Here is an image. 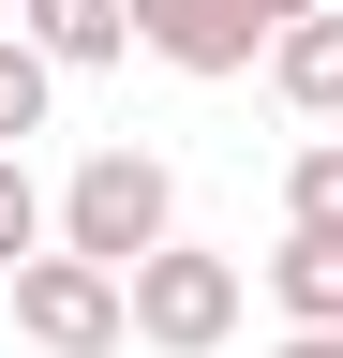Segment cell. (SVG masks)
Wrapping results in <instances>:
<instances>
[{
	"label": "cell",
	"mask_w": 343,
	"mask_h": 358,
	"mask_svg": "<svg viewBox=\"0 0 343 358\" xmlns=\"http://www.w3.org/2000/svg\"><path fill=\"white\" fill-rule=\"evenodd\" d=\"M164 239H180V179H164V150H90V164L60 179V254H90V268L135 284Z\"/></svg>",
	"instance_id": "obj_1"
},
{
	"label": "cell",
	"mask_w": 343,
	"mask_h": 358,
	"mask_svg": "<svg viewBox=\"0 0 343 358\" xmlns=\"http://www.w3.org/2000/svg\"><path fill=\"white\" fill-rule=\"evenodd\" d=\"M15 343H30V358H119V343H135V284L90 268V254L15 268Z\"/></svg>",
	"instance_id": "obj_2"
},
{
	"label": "cell",
	"mask_w": 343,
	"mask_h": 358,
	"mask_svg": "<svg viewBox=\"0 0 343 358\" xmlns=\"http://www.w3.org/2000/svg\"><path fill=\"white\" fill-rule=\"evenodd\" d=\"M239 329V268L224 254H194V239H164L149 268H135V343H164V358H209Z\"/></svg>",
	"instance_id": "obj_3"
},
{
	"label": "cell",
	"mask_w": 343,
	"mask_h": 358,
	"mask_svg": "<svg viewBox=\"0 0 343 358\" xmlns=\"http://www.w3.org/2000/svg\"><path fill=\"white\" fill-rule=\"evenodd\" d=\"M135 45H164L180 75H254V45H269V30H254L239 0H135Z\"/></svg>",
	"instance_id": "obj_4"
},
{
	"label": "cell",
	"mask_w": 343,
	"mask_h": 358,
	"mask_svg": "<svg viewBox=\"0 0 343 358\" xmlns=\"http://www.w3.org/2000/svg\"><path fill=\"white\" fill-rule=\"evenodd\" d=\"M15 30L45 45L60 75H90V60H119V45H135V0H15Z\"/></svg>",
	"instance_id": "obj_5"
},
{
	"label": "cell",
	"mask_w": 343,
	"mask_h": 358,
	"mask_svg": "<svg viewBox=\"0 0 343 358\" xmlns=\"http://www.w3.org/2000/svg\"><path fill=\"white\" fill-rule=\"evenodd\" d=\"M269 90H284L298 120H328V134H343V15H314V30H284V45H269Z\"/></svg>",
	"instance_id": "obj_6"
},
{
	"label": "cell",
	"mask_w": 343,
	"mask_h": 358,
	"mask_svg": "<svg viewBox=\"0 0 343 358\" xmlns=\"http://www.w3.org/2000/svg\"><path fill=\"white\" fill-rule=\"evenodd\" d=\"M269 299L298 313V329H343V239H284L269 254Z\"/></svg>",
	"instance_id": "obj_7"
},
{
	"label": "cell",
	"mask_w": 343,
	"mask_h": 358,
	"mask_svg": "<svg viewBox=\"0 0 343 358\" xmlns=\"http://www.w3.org/2000/svg\"><path fill=\"white\" fill-rule=\"evenodd\" d=\"M284 239H343V134H314L284 179Z\"/></svg>",
	"instance_id": "obj_8"
},
{
	"label": "cell",
	"mask_w": 343,
	"mask_h": 358,
	"mask_svg": "<svg viewBox=\"0 0 343 358\" xmlns=\"http://www.w3.org/2000/svg\"><path fill=\"white\" fill-rule=\"evenodd\" d=\"M45 90H60V60L30 30H0V150H15V134H45Z\"/></svg>",
	"instance_id": "obj_9"
},
{
	"label": "cell",
	"mask_w": 343,
	"mask_h": 358,
	"mask_svg": "<svg viewBox=\"0 0 343 358\" xmlns=\"http://www.w3.org/2000/svg\"><path fill=\"white\" fill-rule=\"evenodd\" d=\"M45 224H60V209L30 194V164H15V150H0V284H15V268H45Z\"/></svg>",
	"instance_id": "obj_10"
},
{
	"label": "cell",
	"mask_w": 343,
	"mask_h": 358,
	"mask_svg": "<svg viewBox=\"0 0 343 358\" xmlns=\"http://www.w3.org/2000/svg\"><path fill=\"white\" fill-rule=\"evenodd\" d=\"M239 15H254V30H269V45H284V30H314V15H328V0H239Z\"/></svg>",
	"instance_id": "obj_11"
},
{
	"label": "cell",
	"mask_w": 343,
	"mask_h": 358,
	"mask_svg": "<svg viewBox=\"0 0 343 358\" xmlns=\"http://www.w3.org/2000/svg\"><path fill=\"white\" fill-rule=\"evenodd\" d=\"M269 358H343V329H284V343H269Z\"/></svg>",
	"instance_id": "obj_12"
},
{
	"label": "cell",
	"mask_w": 343,
	"mask_h": 358,
	"mask_svg": "<svg viewBox=\"0 0 343 358\" xmlns=\"http://www.w3.org/2000/svg\"><path fill=\"white\" fill-rule=\"evenodd\" d=\"M0 30H15V0H0Z\"/></svg>",
	"instance_id": "obj_13"
}]
</instances>
